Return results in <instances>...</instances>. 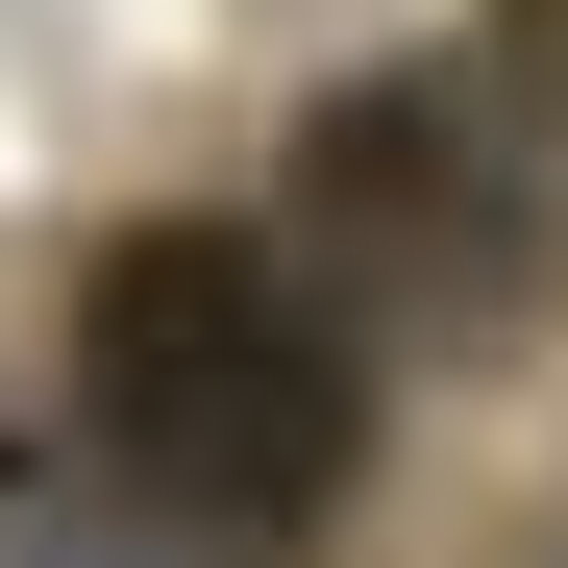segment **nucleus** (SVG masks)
Returning <instances> with one entry per match:
<instances>
[{
	"label": "nucleus",
	"mask_w": 568,
	"mask_h": 568,
	"mask_svg": "<svg viewBox=\"0 0 568 568\" xmlns=\"http://www.w3.org/2000/svg\"><path fill=\"white\" fill-rule=\"evenodd\" d=\"M297 223L371 272V322H420V346H495V322L544 297V173H519V124H495V100H445V74L322 100Z\"/></svg>",
	"instance_id": "nucleus-2"
},
{
	"label": "nucleus",
	"mask_w": 568,
	"mask_h": 568,
	"mask_svg": "<svg viewBox=\"0 0 568 568\" xmlns=\"http://www.w3.org/2000/svg\"><path fill=\"white\" fill-rule=\"evenodd\" d=\"M495 26H519V74H544V100H568V0H495Z\"/></svg>",
	"instance_id": "nucleus-3"
},
{
	"label": "nucleus",
	"mask_w": 568,
	"mask_h": 568,
	"mask_svg": "<svg viewBox=\"0 0 568 568\" xmlns=\"http://www.w3.org/2000/svg\"><path fill=\"white\" fill-rule=\"evenodd\" d=\"M74 420H100V469L149 519L297 544L371 469V322L272 223H124L100 272H74Z\"/></svg>",
	"instance_id": "nucleus-1"
}]
</instances>
